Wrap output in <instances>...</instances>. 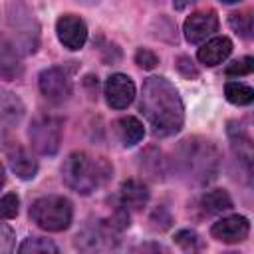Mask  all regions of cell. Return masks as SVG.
<instances>
[{"label":"cell","mask_w":254,"mask_h":254,"mask_svg":"<svg viewBox=\"0 0 254 254\" xmlns=\"http://www.w3.org/2000/svg\"><path fill=\"white\" fill-rule=\"evenodd\" d=\"M141 111L151 125V131L159 137H169L181 131L185 121V109L175 85L161 77H147L141 93Z\"/></svg>","instance_id":"6da1fadb"},{"label":"cell","mask_w":254,"mask_h":254,"mask_svg":"<svg viewBox=\"0 0 254 254\" xmlns=\"http://www.w3.org/2000/svg\"><path fill=\"white\" fill-rule=\"evenodd\" d=\"M175 163L181 171V175L189 177L194 183H210L220 169V153L218 149L202 139V137H189L181 141Z\"/></svg>","instance_id":"7a4b0ae2"},{"label":"cell","mask_w":254,"mask_h":254,"mask_svg":"<svg viewBox=\"0 0 254 254\" xmlns=\"http://www.w3.org/2000/svg\"><path fill=\"white\" fill-rule=\"evenodd\" d=\"M113 173V167L103 157H91L83 151H75L67 155V159L62 165V177L64 183L79 192V194H91L95 189L105 185Z\"/></svg>","instance_id":"3957f363"},{"label":"cell","mask_w":254,"mask_h":254,"mask_svg":"<svg viewBox=\"0 0 254 254\" xmlns=\"http://www.w3.org/2000/svg\"><path fill=\"white\" fill-rule=\"evenodd\" d=\"M71 202L65 196L50 194L34 200L30 206V218L48 232H62L71 224Z\"/></svg>","instance_id":"277c9868"},{"label":"cell","mask_w":254,"mask_h":254,"mask_svg":"<svg viewBox=\"0 0 254 254\" xmlns=\"http://www.w3.org/2000/svg\"><path fill=\"white\" fill-rule=\"evenodd\" d=\"M30 143L42 155H56L62 143V121L52 115H40L30 125Z\"/></svg>","instance_id":"5b68a950"},{"label":"cell","mask_w":254,"mask_h":254,"mask_svg":"<svg viewBox=\"0 0 254 254\" xmlns=\"http://www.w3.org/2000/svg\"><path fill=\"white\" fill-rule=\"evenodd\" d=\"M117 246V238L113 236V228L109 224L97 222L83 228L75 236V248L81 252H105Z\"/></svg>","instance_id":"8992f818"},{"label":"cell","mask_w":254,"mask_h":254,"mask_svg":"<svg viewBox=\"0 0 254 254\" xmlns=\"http://www.w3.org/2000/svg\"><path fill=\"white\" fill-rule=\"evenodd\" d=\"M218 30V16L214 10H202V12H194L185 20L183 32L187 42L190 44H200L206 38H210L214 32Z\"/></svg>","instance_id":"52a82bcc"},{"label":"cell","mask_w":254,"mask_h":254,"mask_svg":"<svg viewBox=\"0 0 254 254\" xmlns=\"http://www.w3.org/2000/svg\"><path fill=\"white\" fill-rule=\"evenodd\" d=\"M56 34L58 40L67 50H81L87 40V28L85 22L75 14H64L56 22Z\"/></svg>","instance_id":"ba28073f"},{"label":"cell","mask_w":254,"mask_h":254,"mask_svg":"<svg viewBox=\"0 0 254 254\" xmlns=\"http://www.w3.org/2000/svg\"><path fill=\"white\" fill-rule=\"evenodd\" d=\"M40 91L50 101H64L71 93V81L62 67H48L40 73Z\"/></svg>","instance_id":"9c48e42d"},{"label":"cell","mask_w":254,"mask_h":254,"mask_svg":"<svg viewBox=\"0 0 254 254\" xmlns=\"http://www.w3.org/2000/svg\"><path fill=\"white\" fill-rule=\"evenodd\" d=\"M248 232H250V222H248V218H246V216H238V214L224 216V218H220L218 222H214L212 228H210L212 238H216L218 242H224V244L242 242V240H246Z\"/></svg>","instance_id":"30bf717a"},{"label":"cell","mask_w":254,"mask_h":254,"mask_svg":"<svg viewBox=\"0 0 254 254\" xmlns=\"http://www.w3.org/2000/svg\"><path fill=\"white\" fill-rule=\"evenodd\" d=\"M135 97V83L125 73H113L105 83V99L113 109H125Z\"/></svg>","instance_id":"8fae6325"},{"label":"cell","mask_w":254,"mask_h":254,"mask_svg":"<svg viewBox=\"0 0 254 254\" xmlns=\"http://www.w3.org/2000/svg\"><path fill=\"white\" fill-rule=\"evenodd\" d=\"M232 52V42L226 36H216L210 38L202 48H198V60L204 65H218L220 62H224Z\"/></svg>","instance_id":"7c38bea8"},{"label":"cell","mask_w":254,"mask_h":254,"mask_svg":"<svg viewBox=\"0 0 254 254\" xmlns=\"http://www.w3.org/2000/svg\"><path fill=\"white\" fill-rule=\"evenodd\" d=\"M119 200H121V206L127 208V210L129 208L131 210H141L149 200V190L141 181L129 179L119 189Z\"/></svg>","instance_id":"4fadbf2b"},{"label":"cell","mask_w":254,"mask_h":254,"mask_svg":"<svg viewBox=\"0 0 254 254\" xmlns=\"http://www.w3.org/2000/svg\"><path fill=\"white\" fill-rule=\"evenodd\" d=\"M24 115V103L12 91L0 89V129L14 127Z\"/></svg>","instance_id":"5bb4252c"},{"label":"cell","mask_w":254,"mask_h":254,"mask_svg":"<svg viewBox=\"0 0 254 254\" xmlns=\"http://www.w3.org/2000/svg\"><path fill=\"white\" fill-rule=\"evenodd\" d=\"M0 73L4 77H18L22 73L20 54L4 34H0Z\"/></svg>","instance_id":"9a60e30c"},{"label":"cell","mask_w":254,"mask_h":254,"mask_svg":"<svg viewBox=\"0 0 254 254\" xmlns=\"http://www.w3.org/2000/svg\"><path fill=\"white\" fill-rule=\"evenodd\" d=\"M115 129H117V135H119V139H121V143L125 147L137 145L143 139V135H145L143 123L137 117H121L115 123Z\"/></svg>","instance_id":"2e32d148"},{"label":"cell","mask_w":254,"mask_h":254,"mask_svg":"<svg viewBox=\"0 0 254 254\" xmlns=\"http://www.w3.org/2000/svg\"><path fill=\"white\" fill-rule=\"evenodd\" d=\"M200 206L206 214H220V212L232 208V198L226 190L214 189V190H208L200 196Z\"/></svg>","instance_id":"e0dca14e"},{"label":"cell","mask_w":254,"mask_h":254,"mask_svg":"<svg viewBox=\"0 0 254 254\" xmlns=\"http://www.w3.org/2000/svg\"><path fill=\"white\" fill-rule=\"evenodd\" d=\"M10 169L22 179V181H30L36 177L38 173V163L36 159H32L26 151H18L10 157Z\"/></svg>","instance_id":"ac0fdd59"},{"label":"cell","mask_w":254,"mask_h":254,"mask_svg":"<svg viewBox=\"0 0 254 254\" xmlns=\"http://www.w3.org/2000/svg\"><path fill=\"white\" fill-rule=\"evenodd\" d=\"M224 95L234 105H250L254 101V91L250 85L240 81H228L224 85Z\"/></svg>","instance_id":"d6986e66"},{"label":"cell","mask_w":254,"mask_h":254,"mask_svg":"<svg viewBox=\"0 0 254 254\" xmlns=\"http://www.w3.org/2000/svg\"><path fill=\"white\" fill-rule=\"evenodd\" d=\"M228 24H230V28L236 32V34H240L242 38H252V24H254V20H252V12L250 10H240V12H232L230 16H228Z\"/></svg>","instance_id":"ffe728a7"},{"label":"cell","mask_w":254,"mask_h":254,"mask_svg":"<svg viewBox=\"0 0 254 254\" xmlns=\"http://www.w3.org/2000/svg\"><path fill=\"white\" fill-rule=\"evenodd\" d=\"M141 163H143V169H145L151 177L161 179V177L165 175V161H163L161 151L147 149L145 153H141Z\"/></svg>","instance_id":"44dd1931"},{"label":"cell","mask_w":254,"mask_h":254,"mask_svg":"<svg viewBox=\"0 0 254 254\" xmlns=\"http://www.w3.org/2000/svg\"><path fill=\"white\" fill-rule=\"evenodd\" d=\"M18 250H20V252H32V254H36V252H58V246H56L54 242H50L48 238L32 236V238H26V240L20 244Z\"/></svg>","instance_id":"7402d4cb"},{"label":"cell","mask_w":254,"mask_h":254,"mask_svg":"<svg viewBox=\"0 0 254 254\" xmlns=\"http://www.w3.org/2000/svg\"><path fill=\"white\" fill-rule=\"evenodd\" d=\"M18 206H20V198L14 194V192H8L0 198V218L2 220H8V218H14L18 214Z\"/></svg>","instance_id":"603a6c76"},{"label":"cell","mask_w":254,"mask_h":254,"mask_svg":"<svg viewBox=\"0 0 254 254\" xmlns=\"http://www.w3.org/2000/svg\"><path fill=\"white\" fill-rule=\"evenodd\" d=\"M252 69H254V60L250 56H246V58H240V60L228 64L226 75H248V73H252Z\"/></svg>","instance_id":"cb8c5ba5"},{"label":"cell","mask_w":254,"mask_h":254,"mask_svg":"<svg viewBox=\"0 0 254 254\" xmlns=\"http://www.w3.org/2000/svg\"><path fill=\"white\" fill-rule=\"evenodd\" d=\"M135 64H137L139 67H143V69H153V67L159 64V58H157L151 50L139 48V50L135 52Z\"/></svg>","instance_id":"d4e9b609"},{"label":"cell","mask_w":254,"mask_h":254,"mask_svg":"<svg viewBox=\"0 0 254 254\" xmlns=\"http://www.w3.org/2000/svg\"><path fill=\"white\" fill-rule=\"evenodd\" d=\"M175 242L183 246L185 250H196L198 248V236L194 230H179L175 234Z\"/></svg>","instance_id":"484cf974"},{"label":"cell","mask_w":254,"mask_h":254,"mask_svg":"<svg viewBox=\"0 0 254 254\" xmlns=\"http://www.w3.org/2000/svg\"><path fill=\"white\" fill-rule=\"evenodd\" d=\"M177 69L185 75V77H196L198 75V69H196V65L192 64V60L190 58H187V56H179L177 58Z\"/></svg>","instance_id":"4316f807"},{"label":"cell","mask_w":254,"mask_h":254,"mask_svg":"<svg viewBox=\"0 0 254 254\" xmlns=\"http://www.w3.org/2000/svg\"><path fill=\"white\" fill-rule=\"evenodd\" d=\"M14 250V232L0 224V254H6V252H12Z\"/></svg>","instance_id":"83f0119b"},{"label":"cell","mask_w":254,"mask_h":254,"mask_svg":"<svg viewBox=\"0 0 254 254\" xmlns=\"http://www.w3.org/2000/svg\"><path fill=\"white\" fill-rule=\"evenodd\" d=\"M192 2H196V0H173V6H175L177 10H183V8H187L189 4H192Z\"/></svg>","instance_id":"f1b7e54d"},{"label":"cell","mask_w":254,"mask_h":254,"mask_svg":"<svg viewBox=\"0 0 254 254\" xmlns=\"http://www.w3.org/2000/svg\"><path fill=\"white\" fill-rule=\"evenodd\" d=\"M4 179H6V175H4V167L0 165V189H2V185H4Z\"/></svg>","instance_id":"f546056e"},{"label":"cell","mask_w":254,"mask_h":254,"mask_svg":"<svg viewBox=\"0 0 254 254\" xmlns=\"http://www.w3.org/2000/svg\"><path fill=\"white\" fill-rule=\"evenodd\" d=\"M77 2H81V4H95V2H99V0H77Z\"/></svg>","instance_id":"4dcf8cb0"},{"label":"cell","mask_w":254,"mask_h":254,"mask_svg":"<svg viewBox=\"0 0 254 254\" xmlns=\"http://www.w3.org/2000/svg\"><path fill=\"white\" fill-rule=\"evenodd\" d=\"M220 2H224V4H236V2H240V0H220Z\"/></svg>","instance_id":"1f68e13d"}]
</instances>
